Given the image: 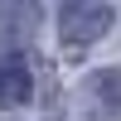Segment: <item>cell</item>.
Wrapping results in <instances>:
<instances>
[{"label":"cell","mask_w":121,"mask_h":121,"mask_svg":"<svg viewBox=\"0 0 121 121\" xmlns=\"http://www.w3.org/2000/svg\"><path fill=\"white\" fill-rule=\"evenodd\" d=\"M112 29V5L107 0H63V15H58V34L68 48H87Z\"/></svg>","instance_id":"6da1fadb"},{"label":"cell","mask_w":121,"mask_h":121,"mask_svg":"<svg viewBox=\"0 0 121 121\" xmlns=\"http://www.w3.org/2000/svg\"><path fill=\"white\" fill-rule=\"evenodd\" d=\"M39 29V0H0V44H29Z\"/></svg>","instance_id":"7a4b0ae2"},{"label":"cell","mask_w":121,"mask_h":121,"mask_svg":"<svg viewBox=\"0 0 121 121\" xmlns=\"http://www.w3.org/2000/svg\"><path fill=\"white\" fill-rule=\"evenodd\" d=\"M34 92V78H29L24 58H0V107H19Z\"/></svg>","instance_id":"3957f363"},{"label":"cell","mask_w":121,"mask_h":121,"mask_svg":"<svg viewBox=\"0 0 121 121\" xmlns=\"http://www.w3.org/2000/svg\"><path fill=\"white\" fill-rule=\"evenodd\" d=\"M92 92L102 97L112 112H121V68H102V73H92Z\"/></svg>","instance_id":"277c9868"}]
</instances>
